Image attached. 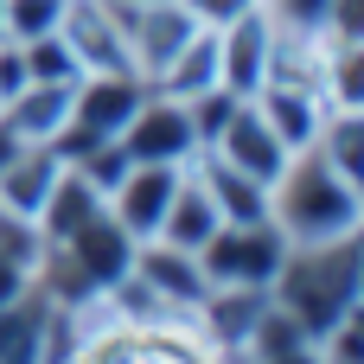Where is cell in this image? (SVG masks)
I'll list each match as a JSON object with an SVG mask.
<instances>
[{
    "mask_svg": "<svg viewBox=\"0 0 364 364\" xmlns=\"http://www.w3.org/2000/svg\"><path fill=\"white\" fill-rule=\"evenodd\" d=\"M58 364H230V352L198 326V314H122L96 301L70 314V346Z\"/></svg>",
    "mask_w": 364,
    "mask_h": 364,
    "instance_id": "obj_1",
    "label": "cell"
},
{
    "mask_svg": "<svg viewBox=\"0 0 364 364\" xmlns=\"http://www.w3.org/2000/svg\"><path fill=\"white\" fill-rule=\"evenodd\" d=\"M269 224L288 243H339L364 230V192L339 179L314 147L288 154V166L269 179Z\"/></svg>",
    "mask_w": 364,
    "mask_h": 364,
    "instance_id": "obj_2",
    "label": "cell"
},
{
    "mask_svg": "<svg viewBox=\"0 0 364 364\" xmlns=\"http://www.w3.org/2000/svg\"><path fill=\"white\" fill-rule=\"evenodd\" d=\"M358 243H364V230L339 237V243H288V256L269 282V301L282 314H294L314 339L333 333L358 307Z\"/></svg>",
    "mask_w": 364,
    "mask_h": 364,
    "instance_id": "obj_3",
    "label": "cell"
},
{
    "mask_svg": "<svg viewBox=\"0 0 364 364\" xmlns=\"http://www.w3.org/2000/svg\"><path fill=\"white\" fill-rule=\"evenodd\" d=\"M288 256V237L275 224H218L198 250V269L211 288H269Z\"/></svg>",
    "mask_w": 364,
    "mask_h": 364,
    "instance_id": "obj_4",
    "label": "cell"
},
{
    "mask_svg": "<svg viewBox=\"0 0 364 364\" xmlns=\"http://www.w3.org/2000/svg\"><path fill=\"white\" fill-rule=\"evenodd\" d=\"M115 6H122V32H128V64L141 83H154L205 26L186 0H115Z\"/></svg>",
    "mask_w": 364,
    "mask_h": 364,
    "instance_id": "obj_5",
    "label": "cell"
},
{
    "mask_svg": "<svg viewBox=\"0 0 364 364\" xmlns=\"http://www.w3.org/2000/svg\"><path fill=\"white\" fill-rule=\"evenodd\" d=\"M115 141H122V154L141 160V166H192V160H198L192 109L173 102V96H160V90L141 96V109L128 115V128H122Z\"/></svg>",
    "mask_w": 364,
    "mask_h": 364,
    "instance_id": "obj_6",
    "label": "cell"
},
{
    "mask_svg": "<svg viewBox=\"0 0 364 364\" xmlns=\"http://www.w3.org/2000/svg\"><path fill=\"white\" fill-rule=\"evenodd\" d=\"M58 38L70 45V58H77L83 77H96V70H128V77H134V64H128V32H122V6H115V0H64Z\"/></svg>",
    "mask_w": 364,
    "mask_h": 364,
    "instance_id": "obj_7",
    "label": "cell"
},
{
    "mask_svg": "<svg viewBox=\"0 0 364 364\" xmlns=\"http://www.w3.org/2000/svg\"><path fill=\"white\" fill-rule=\"evenodd\" d=\"M70 346V314H58L38 288L0 301V364H58Z\"/></svg>",
    "mask_w": 364,
    "mask_h": 364,
    "instance_id": "obj_8",
    "label": "cell"
},
{
    "mask_svg": "<svg viewBox=\"0 0 364 364\" xmlns=\"http://www.w3.org/2000/svg\"><path fill=\"white\" fill-rule=\"evenodd\" d=\"M128 282H134L154 307H166V314H198L205 294H211L198 256H192V250H173V243H134Z\"/></svg>",
    "mask_w": 364,
    "mask_h": 364,
    "instance_id": "obj_9",
    "label": "cell"
},
{
    "mask_svg": "<svg viewBox=\"0 0 364 364\" xmlns=\"http://www.w3.org/2000/svg\"><path fill=\"white\" fill-rule=\"evenodd\" d=\"M269 45H275V26L262 6H243L237 19H224L218 26V83L230 96H256L269 77Z\"/></svg>",
    "mask_w": 364,
    "mask_h": 364,
    "instance_id": "obj_10",
    "label": "cell"
},
{
    "mask_svg": "<svg viewBox=\"0 0 364 364\" xmlns=\"http://www.w3.org/2000/svg\"><path fill=\"white\" fill-rule=\"evenodd\" d=\"M179 179H186V166H141V160H134V166L122 173V186H115L102 205H109V218H115L134 243H147V237L160 230V218H166Z\"/></svg>",
    "mask_w": 364,
    "mask_h": 364,
    "instance_id": "obj_11",
    "label": "cell"
},
{
    "mask_svg": "<svg viewBox=\"0 0 364 364\" xmlns=\"http://www.w3.org/2000/svg\"><path fill=\"white\" fill-rule=\"evenodd\" d=\"M141 96H147V83L128 77V70L77 77V90H70V122L90 128V134H102V141H115V134L128 128V115L141 109Z\"/></svg>",
    "mask_w": 364,
    "mask_h": 364,
    "instance_id": "obj_12",
    "label": "cell"
},
{
    "mask_svg": "<svg viewBox=\"0 0 364 364\" xmlns=\"http://www.w3.org/2000/svg\"><path fill=\"white\" fill-rule=\"evenodd\" d=\"M205 154H218L224 166H237V173H250V179H262V186H269V179L288 166V147H282V134H275V128L256 115V102H250V96L237 102V115L224 122V134H218Z\"/></svg>",
    "mask_w": 364,
    "mask_h": 364,
    "instance_id": "obj_13",
    "label": "cell"
},
{
    "mask_svg": "<svg viewBox=\"0 0 364 364\" xmlns=\"http://www.w3.org/2000/svg\"><path fill=\"white\" fill-rule=\"evenodd\" d=\"M58 179H64V160H58L51 147H26V141H19L13 160L0 166V211L38 224V211H45V198H51Z\"/></svg>",
    "mask_w": 364,
    "mask_h": 364,
    "instance_id": "obj_14",
    "label": "cell"
},
{
    "mask_svg": "<svg viewBox=\"0 0 364 364\" xmlns=\"http://www.w3.org/2000/svg\"><path fill=\"white\" fill-rule=\"evenodd\" d=\"M70 90H77V83H26V90L0 109L6 134L26 141V147H51L58 128L70 122Z\"/></svg>",
    "mask_w": 364,
    "mask_h": 364,
    "instance_id": "obj_15",
    "label": "cell"
},
{
    "mask_svg": "<svg viewBox=\"0 0 364 364\" xmlns=\"http://www.w3.org/2000/svg\"><path fill=\"white\" fill-rule=\"evenodd\" d=\"M192 173H198V186L211 192V205H218V218H224V224H269V186H262V179H250V173L224 166L218 154H198V160H192Z\"/></svg>",
    "mask_w": 364,
    "mask_h": 364,
    "instance_id": "obj_16",
    "label": "cell"
},
{
    "mask_svg": "<svg viewBox=\"0 0 364 364\" xmlns=\"http://www.w3.org/2000/svg\"><path fill=\"white\" fill-rule=\"evenodd\" d=\"M250 102H256V115H262V122L282 134V147H288V154L314 147L320 115H326V96H314V90H288V83H262Z\"/></svg>",
    "mask_w": 364,
    "mask_h": 364,
    "instance_id": "obj_17",
    "label": "cell"
},
{
    "mask_svg": "<svg viewBox=\"0 0 364 364\" xmlns=\"http://www.w3.org/2000/svg\"><path fill=\"white\" fill-rule=\"evenodd\" d=\"M224 218H218V205H211V192L198 186V173L186 166V179H179V192H173V205H166V218H160V230L147 237V243H173V250H205L211 243V230H218Z\"/></svg>",
    "mask_w": 364,
    "mask_h": 364,
    "instance_id": "obj_18",
    "label": "cell"
},
{
    "mask_svg": "<svg viewBox=\"0 0 364 364\" xmlns=\"http://www.w3.org/2000/svg\"><path fill=\"white\" fill-rule=\"evenodd\" d=\"M147 90H160V96H173V102H192V96L218 90V26H198V38H192Z\"/></svg>",
    "mask_w": 364,
    "mask_h": 364,
    "instance_id": "obj_19",
    "label": "cell"
},
{
    "mask_svg": "<svg viewBox=\"0 0 364 364\" xmlns=\"http://www.w3.org/2000/svg\"><path fill=\"white\" fill-rule=\"evenodd\" d=\"M314 154L364 192V109H326L320 134H314Z\"/></svg>",
    "mask_w": 364,
    "mask_h": 364,
    "instance_id": "obj_20",
    "label": "cell"
},
{
    "mask_svg": "<svg viewBox=\"0 0 364 364\" xmlns=\"http://www.w3.org/2000/svg\"><path fill=\"white\" fill-rule=\"evenodd\" d=\"M32 262H38V224L0 211V301L32 288Z\"/></svg>",
    "mask_w": 364,
    "mask_h": 364,
    "instance_id": "obj_21",
    "label": "cell"
},
{
    "mask_svg": "<svg viewBox=\"0 0 364 364\" xmlns=\"http://www.w3.org/2000/svg\"><path fill=\"white\" fill-rule=\"evenodd\" d=\"M19 58H26V83H77V77H83V70H77V58H70V45H64L58 32L26 38V45H19Z\"/></svg>",
    "mask_w": 364,
    "mask_h": 364,
    "instance_id": "obj_22",
    "label": "cell"
},
{
    "mask_svg": "<svg viewBox=\"0 0 364 364\" xmlns=\"http://www.w3.org/2000/svg\"><path fill=\"white\" fill-rule=\"evenodd\" d=\"M58 13H64V0H0V32L13 45H26V38L58 32Z\"/></svg>",
    "mask_w": 364,
    "mask_h": 364,
    "instance_id": "obj_23",
    "label": "cell"
},
{
    "mask_svg": "<svg viewBox=\"0 0 364 364\" xmlns=\"http://www.w3.org/2000/svg\"><path fill=\"white\" fill-rule=\"evenodd\" d=\"M128 166H134V160L122 154V141H96V147H90L83 160H70V173H77L83 186H96L102 198H109V192L122 186V173H128Z\"/></svg>",
    "mask_w": 364,
    "mask_h": 364,
    "instance_id": "obj_24",
    "label": "cell"
},
{
    "mask_svg": "<svg viewBox=\"0 0 364 364\" xmlns=\"http://www.w3.org/2000/svg\"><path fill=\"white\" fill-rule=\"evenodd\" d=\"M256 6L269 13V26H275V32H320L333 0H256Z\"/></svg>",
    "mask_w": 364,
    "mask_h": 364,
    "instance_id": "obj_25",
    "label": "cell"
},
{
    "mask_svg": "<svg viewBox=\"0 0 364 364\" xmlns=\"http://www.w3.org/2000/svg\"><path fill=\"white\" fill-rule=\"evenodd\" d=\"M320 38H333V45H364V0H333Z\"/></svg>",
    "mask_w": 364,
    "mask_h": 364,
    "instance_id": "obj_26",
    "label": "cell"
},
{
    "mask_svg": "<svg viewBox=\"0 0 364 364\" xmlns=\"http://www.w3.org/2000/svg\"><path fill=\"white\" fill-rule=\"evenodd\" d=\"M13 147H19V141H13V134H6V122H0V166L13 160Z\"/></svg>",
    "mask_w": 364,
    "mask_h": 364,
    "instance_id": "obj_27",
    "label": "cell"
},
{
    "mask_svg": "<svg viewBox=\"0 0 364 364\" xmlns=\"http://www.w3.org/2000/svg\"><path fill=\"white\" fill-rule=\"evenodd\" d=\"M0 38H6V32H0Z\"/></svg>",
    "mask_w": 364,
    "mask_h": 364,
    "instance_id": "obj_28",
    "label": "cell"
}]
</instances>
